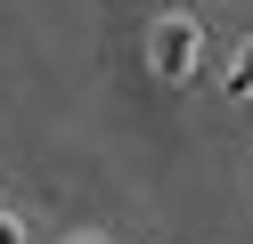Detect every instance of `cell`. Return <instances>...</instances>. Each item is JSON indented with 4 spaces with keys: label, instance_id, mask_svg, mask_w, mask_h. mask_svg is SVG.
Here are the masks:
<instances>
[{
    "label": "cell",
    "instance_id": "cell-1",
    "mask_svg": "<svg viewBox=\"0 0 253 244\" xmlns=\"http://www.w3.org/2000/svg\"><path fill=\"white\" fill-rule=\"evenodd\" d=\"M188 65H196V25H188V16H164V25H155V73L180 81Z\"/></svg>",
    "mask_w": 253,
    "mask_h": 244
},
{
    "label": "cell",
    "instance_id": "cell-4",
    "mask_svg": "<svg viewBox=\"0 0 253 244\" xmlns=\"http://www.w3.org/2000/svg\"><path fill=\"white\" fill-rule=\"evenodd\" d=\"M74 244H115V236H74Z\"/></svg>",
    "mask_w": 253,
    "mask_h": 244
},
{
    "label": "cell",
    "instance_id": "cell-3",
    "mask_svg": "<svg viewBox=\"0 0 253 244\" xmlns=\"http://www.w3.org/2000/svg\"><path fill=\"white\" fill-rule=\"evenodd\" d=\"M0 244H25V228H17V220H8V211H0Z\"/></svg>",
    "mask_w": 253,
    "mask_h": 244
},
{
    "label": "cell",
    "instance_id": "cell-2",
    "mask_svg": "<svg viewBox=\"0 0 253 244\" xmlns=\"http://www.w3.org/2000/svg\"><path fill=\"white\" fill-rule=\"evenodd\" d=\"M220 90H229V98H253V41H245V57L229 65V81H220Z\"/></svg>",
    "mask_w": 253,
    "mask_h": 244
}]
</instances>
